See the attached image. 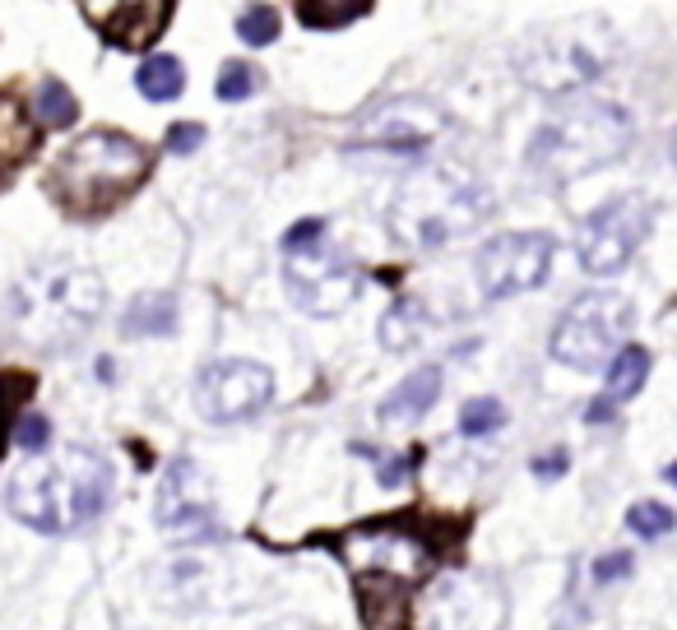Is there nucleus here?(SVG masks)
<instances>
[{
    "mask_svg": "<svg viewBox=\"0 0 677 630\" xmlns=\"http://www.w3.org/2000/svg\"><path fill=\"white\" fill-rule=\"evenodd\" d=\"M204 144V125H172L168 130V149L172 153H195Z\"/></svg>",
    "mask_w": 677,
    "mask_h": 630,
    "instance_id": "30",
    "label": "nucleus"
},
{
    "mask_svg": "<svg viewBox=\"0 0 677 630\" xmlns=\"http://www.w3.org/2000/svg\"><path fill=\"white\" fill-rule=\"evenodd\" d=\"M446 112L427 98H390L353 130L348 149H381V153H423L441 140Z\"/></svg>",
    "mask_w": 677,
    "mask_h": 630,
    "instance_id": "13",
    "label": "nucleus"
},
{
    "mask_svg": "<svg viewBox=\"0 0 677 630\" xmlns=\"http://www.w3.org/2000/svg\"><path fill=\"white\" fill-rule=\"evenodd\" d=\"M548 270H553V236L543 232H506L492 236L478 251V287L492 302L534 293L548 278Z\"/></svg>",
    "mask_w": 677,
    "mask_h": 630,
    "instance_id": "10",
    "label": "nucleus"
},
{
    "mask_svg": "<svg viewBox=\"0 0 677 630\" xmlns=\"http://www.w3.org/2000/svg\"><path fill=\"white\" fill-rule=\"evenodd\" d=\"M645 223H649V209L636 195H622V200L604 204L580 227V242H576L580 265L589 274H617V270H627V260L645 242Z\"/></svg>",
    "mask_w": 677,
    "mask_h": 630,
    "instance_id": "14",
    "label": "nucleus"
},
{
    "mask_svg": "<svg viewBox=\"0 0 677 630\" xmlns=\"http://www.w3.org/2000/svg\"><path fill=\"white\" fill-rule=\"evenodd\" d=\"M121 329L130 338H163V334H172L176 329V297H168V293L135 297V302H130V311H125Z\"/></svg>",
    "mask_w": 677,
    "mask_h": 630,
    "instance_id": "17",
    "label": "nucleus"
},
{
    "mask_svg": "<svg viewBox=\"0 0 677 630\" xmlns=\"http://www.w3.org/2000/svg\"><path fill=\"white\" fill-rule=\"evenodd\" d=\"M112 464L89 445H70L57 459L29 455L6 487V506L38 534H74L112 506Z\"/></svg>",
    "mask_w": 677,
    "mask_h": 630,
    "instance_id": "1",
    "label": "nucleus"
},
{
    "mask_svg": "<svg viewBox=\"0 0 677 630\" xmlns=\"http://www.w3.org/2000/svg\"><path fill=\"white\" fill-rule=\"evenodd\" d=\"M33 108L47 125H70L74 112H80V102H74V93L61 84V79H42L38 93H33Z\"/></svg>",
    "mask_w": 677,
    "mask_h": 630,
    "instance_id": "21",
    "label": "nucleus"
},
{
    "mask_svg": "<svg viewBox=\"0 0 677 630\" xmlns=\"http://www.w3.org/2000/svg\"><path fill=\"white\" fill-rule=\"evenodd\" d=\"M631 329V306L613 293H585L570 302V311L553 329V357L576 372H598Z\"/></svg>",
    "mask_w": 677,
    "mask_h": 630,
    "instance_id": "8",
    "label": "nucleus"
},
{
    "mask_svg": "<svg viewBox=\"0 0 677 630\" xmlns=\"http://www.w3.org/2000/svg\"><path fill=\"white\" fill-rule=\"evenodd\" d=\"M566 464H570V455H566V450L543 455V459H534V478H543V482H548V478H562Z\"/></svg>",
    "mask_w": 677,
    "mask_h": 630,
    "instance_id": "31",
    "label": "nucleus"
},
{
    "mask_svg": "<svg viewBox=\"0 0 677 630\" xmlns=\"http://www.w3.org/2000/svg\"><path fill=\"white\" fill-rule=\"evenodd\" d=\"M645 376H649V353L640 344L617 348L608 362V394L613 399H631V394H640Z\"/></svg>",
    "mask_w": 677,
    "mask_h": 630,
    "instance_id": "19",
    "label": "nucleus"
},
{
    "mask_svg": "<svg viewBox=\"0 0 677 630\" xmlns=\"http://www.w3.org/2000/svg\"><path fill=\"white\" fill-rule=\"evenodd\" d=\"M585 423H613V394H608V399H594L589 408H585Z\"/></svg>",
    "mask_w": 677,
    "mask_h": 630,
    "instance_id": "32",
    "label": "nucleus"
},
{
    "mask_svg": "<svg viewBox=\"0 0 677 630\" xmlns=\"http://www.w3.org/2000/svg\"><path fill=\"white\" fill-rule=\"evenodd\" d=\"M631 140V121L613 102H570L529 144V167L548 181H570L613 163Z\"/></svg>",
    "mask_w": 677,
    "mask_h": 630,
    "instance_id": "3",
    "label": "nucleus"
},
{
    "mask_svg": "<svg viewBox=\"0 0 677 630\" xmlns=\"http://www.w3.org/2000/svg\"><path fill=\"white\" fill-rule=\"evenodd\" d=\"M102 278L89 270H57L29 278V293H14V315L29 334L47 338H70L84 325L98 321L102 311Z\"/></svg>",
    "mask_w": 677,
    "mask_h": 630,
    "instance_id": "7",
    "label": "nucleus"
},
{
    "mask_svg": "<svg viewBox=\"0 0 677 630\" xmlns=\"http://www.w3.org/2000/svg\"><path fill=\"white\" fill-rule=\"evenodd\" d=\"M29 144H33V125L23 121V112L14 108V102L0 98V158H19Z\"/></svg>",
    "mask_w": 677,
    "mask_h": 630,
    "instance_id": "25",
    "label": "nucleus"
},
{
    "mask_svg": "<svg viewBox=\"0 0 677 630\" xmlns=\"http://www.w3.org/2000/svg\"><path fill=\"white\" fill-rule=\"evenodd\" d=\"M89 19L98 23L117 47H144L168 19V0H80Z\"/></svg>",
    "mask_w": 677,
    "mask_h": 630,
    "instance_id": "15",
    "label": "nucleus"
},
{
    "mask_svg": "<svg viewBox=\"0 0 677 630\" xmlns=\"http://www.w3.org/2000/svg\"><path fill=\"white\" fill-rule=\"evenodd\" d=\"M255 89H260V70L246 65V61H228V65L219 70V79H214L219 102H246Z\"/></svg>",
    "mask_w": 677,
    "mask_h": 630,
    "instance_id": "23",
    "label": "nucleus"
},
{
    "mask_svg": "<svg viewBox=\"0 0 677 630\" xmlns=\"http://www.w3.org/2000/svg\"><path fill=\"white\" fill-rule=\"evenodd\" d=\"M144 172H149V149L140 140L121 135V130H89L57 158L51 186L70 209L93 214V209L117 204Z\"/></svg>",
    "mask_w": 677,
    "mask_h": 630,
    "instance_id": "4",
    "label": "nucleus"
},
{
    "mask_svg": "<svg viewBox=\"0 0 677 630\" xmlns=\"http://www.w3.org/2000/svg\"><path fill=\"white\" fill-rule=\"evenodd\" d=\"M325 236V219H302L289 227V236H283V251H293V246H311V242H321Z\"/></svg>",
    "mask_w": 677,
    "mask_h": 630,
    "instance_id": "29",
    "label": "nucleus"
},
{
    "mask_svg": "<svg viewBox=\"0 0 677 630\" xmlns=\"http://www.w3.org/2000/svg\"><path fill=\"white\" fill-rule=\"evenodd\" d=\"M408 468H413V459H395V464H385V468H381V487H395L400 478H408Z\"/></svg>",
    "mask_w": 677,
    "mask_h": 630,
    "instance_id": "33",
    "label": "nucleus"
},
{
    "mask_svg": "<svg viewBox=\"0 0 677 630\" xmlns=\"http://www.w3.org/2000/svg\"><path fill=\"white\" fill-rule=\"evenodd\" d=\"M631 570H636L631 551H608V557H598V566H594V580H598V585H613V580H627Z\"/></svg>",
    "mask_w": 677,
    "mask_h": 630,
    "instance_id": "28",
    "label": "nucleus"
},
{
    "mask_svg": "<svg viewBox=\"0 0 677 630\" xmlns=\"http://www.w3.org/2000/svg\"><path fill=\"white\" fill-rule=\"evenodd\" d=\"M289 265H283V287L302 315H338L353 297H357V270L344 251H330L325 236L311 246H293L283 251Z\"/></svg>",
    "mask_w": 677,
    "mask_h": 630,
    "instance_id": "9",
    "label": "nucleus"
},
{
    "mask_svg": "<svg viewBox=\"0 0 677 630\" xmlns=\"http://www.w3.org/2000/svg\"><path fill=\"white\" fill-rule=\"evenodd\" d=\"M487 186L459 167V163H427L413 172L395 204H390V227L400 242L418 246V251H441L459 242L464 232H474L487 219Z\"/></svg>",
    "mask_w": 677,
    "mask_h": 630,
    "instance_id": "2",
    "label": "nucleus"
},
{
    "mask_svg": "<svg viewBox=\"0 0 677 630\" xmlns=\"http://www.w3.org/2000/svg\"><path fill=\"white\" fill-rule=\"evenodd\" d=\"M372 0H297V14L311 29H344L357 14H367Z\"/></svg>",
    "mask_w": 677,
    "mask_h": 630,
    "instance_id": "20",
    "label": "nucleus"
},
{
    "mask_svg": "<svg viewBox=\"0 0 677 630\" xmlns=\"http://www.w3.org/2000/svg\"><path fill=\"white\" fill-rule=\"evenodd\" d=\"M506 423V408L497 399H468L464 413H459V431L464 436H492Z\"/></svg>",
    "mask_w": 677,
    "mask_h": 630,
    "instance_id": "26",
    "label": "nucleus"
},
{
    "mask_svg": "<svg viewBox=\"0 0 677 630\" xmlns=\"http://www.w3.org/2000/svg\"><path fill=\"white\" fill-rule=\"evenodd\" d=\"M338 557L348 561L362 589L376 585H404L413 589L436 561V542L413 519H372L357 524L334 542Z\"/></svg>",
    "mask_w": 677,
    "mask_h": 630,
    "instance_id": "6",
    "label": "nucleus"
},
{
    "mask_svg": "<svg viewBox=\"0 0 677 630\" xmlns=\"http://www.w3.org/2000/svg\"><path fill=\"white\" fill-rule=\"evenodd\" d=\"M135 84L149 102H172V98H181V89H186V65H181L176 57H149L135 74Z\"/></svg>",
    "mask_w": 677,
    "mask_h": 630,
    "instance_id": "18",
    "label": "nucleus"
},
{
    "mask_svg": "<svg viewBox=\"0 0 677 630\" xmlns=\"http://www.w3.org/2000/svg\"><path fill=\"white\" fill-rule=\"evenodd\" d=\"M159 529L172 542H210L214 524V482L195 459H176L159 482Z\"/></svg>",
    "mask_w": 677,
    "mask_h": 630,
    "instance_id": "12",
    "label": "nucleus"
},
{
    "mask_svg": "<svg viewBox=\"0 0 677 630\" xmlns=\"http://www.w3.org/2000/svg\"><path fill=\"white\" fill-rule=\"evenodd\" d=\"M47 440H51V423L42 413H23V423H19V431H14V445L23 455H42L47 450Z\"/></svg>",
    "mask_w": 677,
    "mask_h": 630,
    "instance_id": "27",
    "label": "nucleus"
},
{
    "mask_svg": "<svg viewBox=\"0 0 677 630\" xmlns=\"http://www.w3.org/2000/svg\"><path fill=\"white\" fill-rule=\"evenodd\" d=\"M664 478H668V482H673V487H677V459H673V464H668V468H664Z\"/></svg>",
    "mask_w": 677,
    "mask_h": 630,
    "instance_id": "34",
    "label": "nucleus"
},
{
    "mask_svg": "<svg viewBox=\"0 0 677 630\" xmlns=\"http://www.w3.org/2000/svg\"><path fill=\"white\" fill-rule=\"evenodd\" d=\"M673 149H677V140H673Z\"/></svg>",
    "mask_w": 677,
    "mask_h": 630,
    "instance_id": "35",
    "label": "nucleus"
},
{
    "mask_svg": "<svg viewBox=\"0 0 677 630\" xmlns=\"http://www.w3.org/2000/svg\"><path fill=\"white\" fill-rule=\"evenodd\" d=\"M279 29H283V23H279V10H274V6H260V0H255L251 10L238 14V38H242L246 47H270V42H279Z\"/></svg>",
    "mask_w": 677,
    "mask_h": 630,
    "instance_id": "22",
    "label": "nucleus"
},
{
    "mask_svg": "<svg viewBox=\"0 0 677 630\" xmlns=\"http://www.w3.org/2000/svg\"><path fill=\"white\" fill-rule=\"evenodd\" d=\"M436 399H441V366H423V372L404 376V385L381 404V423H390V427L413 423V417H423Z\"/></svg>",
    "mask_w": 677,
    "mask_h": 630,
    "instance_id": "16",
    "label": "nucleus"
},
{
    "mask_svg": "<svg viewBox=\"0 0 677 630\" xmlns=\"http://www.w3.org/2000/svg\"><path fill=\"white\" fill-rule=\"evenodd\" d=\"M627 524H631V534H636V538L655 542V538H664V534L673 529L677 515H673L668 506H659V501H636V506L627 510Z\"/></svg>",
    "mask_w": 677,
    "mask_h": 630,
    "instance_id": "24",
    "label": "nucleus"
},
{
    "mask_svg": "<svg viewBox=\"0 0 677 630\" xmlns=\"http://www.w3.org/2000/svg\"><path fill=\"white\" fill-rule=\"evenodd\" d=\"M274 399V376L260 362H210L195 380V408L210 423H246V417L265 413Z\"/></svg>",
    "mask_w": 677,
    "mask_h": 630,
    "instance_id": "11",
    "label": "nucleus"
},
{
    "mask_svg": "<svg viewBox=\"0 0 677 630\" xmlns=\"http://www.w3.org/2000/svg\"><path fill=\"white\" fill-rule=\"evenodd\" d=\"M617 57V33L604 19H566L529 33L519 47V74L538 93H570L604 74Z\"/></svg>",
    "mask_w": 677,
    "mask_h": 630,
    "instance_id": "5",
    "label": "nucleus"
}]
</instances>
